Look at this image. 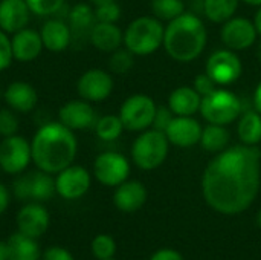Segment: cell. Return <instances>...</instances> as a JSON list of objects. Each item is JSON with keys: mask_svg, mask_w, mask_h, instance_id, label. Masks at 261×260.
I'll use <instances>...</instances> for the list:
<instances>
[{"mask_svg": "<svg viewBox=\"0 0 261 260\" xmlns=\"http://www.w3.org/2000/svg\"><path fill=\"white\" fill-rule=\"evenodd\" d=\"M158 106L154 100L145 93H135L124 100L119 109V118L124 129L130 132H144L153 127Z\"/></svg>", "mask_w": 261, "mask_h": 260, "instance_id": "obj_7", "label": "cell"}, {"mask_svg": "<svg viewBox=\"0 0 261 260\" xmlns=\"http://www.w3.org/2000/svg\"><path fill=\"white\" fill-rule=\"evenodd\" d=\"M26 181H28L29 201L46 202L57 193L55 192V178L50 173H46V172L37 169L35 172L26 173Z\"/></svg>", "mask_w": 261, "mask_h": 260, "instance_id": "obj_25", "label": "cell"}, {"mask_svg": "<svg viewBox=\"0 0 261 260\" xmlns=\"http://www.w3.org/2000/svg\"><path fill=\"white\" fill-rule=\"evenodd\" d=\"M32 162L31 143L20 136L11 135L0 143V170L8 175H21Z\"/></svg>", "mask_w": 261, "mask_h": 260, "instance_id": "obj_10", "label": "cell"}, {"mask_svg": "<svg viewBox=\"0 0 261 260\" xmlns=\"http://www.w3.org/2000/svg\"><path fill=\"white\" fill-rule=\"evenodd\" d=\"M109 260H116V259H115V257H113V259H109Z\"/></svg>", "mask_w": 261, "mask_h": 260, "instance_id": "obj_51", "label": "cell"}, {"mask_svg": "<svg viewBox=\"0 0 261 260\" xmlns=\"http://www.w3.org/2000/svg\"><path fill=\"white\" fill-rule=\"evenodd\" d=\"M92 185V176L83 166L70 164L55 176V192L64 201H76L87 195Z\"/></svg>", "mask_w": 261, "mask_h": 260, "instance_id": "obj_11", "label": "cell"}, {"mask_svg": "<svg viewBox=\"0 0 261 260\" xmlns=\"http://www.w3.org/2000/svg\"><path fill=\"white\" fill-rule=\"evenodd\" d=\"M116 241L110 234H98L92 239L90 251L96 260L113 259L116 254Z\"/></svg>", "mask_w": 261, "mask_h": 260, "instance_id": "obj_33", "label": "cell"}, {"mask_svg": "<svg viewBox=\"0 0 261 260\" xmlns=\"http://www.w3.org/2000/svg\"><path fill=\"white\" fill-rule=\"evenodd\" d=\"M147 188L139 181H124L115 187L113 204L122 213H135L144 207L147 202Z\"/></svg>", "mask_w": 261, "mask_h": 260, "instance_id": "obj_18", "label": "cell"}, {"mask_svg": "<svg viewBox=\"0 0 261 260\" xmlns=\"http://www.w3.org/2000/svg\"><path fill=\"white\" fill-rule=\"evenodd\" d=\"M41 260H75V257L67 248L54 245L41 253Z\"/></svg>", "mask_w": 261, "mask_h": 260, "instance_id": "obj_40", "label": "cell"}, {"mask_svg": "<svg viewBox=\"0 0 261 260\" xmlns=\"http://www.w3.org/2000/svg\"><path fill=\"white\" fill-rule=\"evenodd\" d=\"M261 150L258 146L226 147L208 162L202 175V195L214 211L236 216L246 211L258 196Z\"/></svg>", "mask_w": 261, "mask_h": 260, "instance_id": "obj_1", "label": "cell"}, {"mask_svg": "<svg viewBox=\"0 0 261 260\" xmlns=\"http://www.w3.org/2000/svg\"><path fill=\"white\" fill-rule=\"evenodd\" d=\"M12 49H11V38L6 32L0 29V72L8 69L12 63Z\"/></svg>", "mask_w": 261, "mask_h": 260, "instance_id": "obj_37", "label": "cell"}, {"mask_svg": "<svg viewBox=\"0 0 261 260\" xmlns=\"http://www.w3.org/2000/svg\"><path fill=\"white\" fill-rule=\"evenodd\" d=\"M254 109L261 115V80L254 90Z\"/></svg>", "mask_w": 261, "mask_h": 260, "instance_id": "obj_43", "label": "cell"}, {"mask_svg": "<svg viewBox=\"0 0 261 260\" xmlns=\"http://www.w3.org/2000/svg\"><path fill=\"white\" fill-rule=\"evenodd\" d=\"M3 100L14 112L29 113L35 109L38 95L32 84L26 81H14L3 90Z\"/></svg>", "mask_w": 261, "mask_h": 260, "instance_id": "obj_21", "label": "cell"}, {"mask_svg": "<svg viewBox=\"0 0 261 260\" xmlns=\"http://www.w3.org/2000/svg\"><path fill=\"white\" fill-rule=\"evenodd\" d=\"M18 132V118L9 107L0 109V135L3 138L15 135Z\"/></svg>", "mask_w": 261, "mask_h": 260, "instance_id": "obj_36", "label": "cell"}, {"mask_svg": "<svg viewBox=\"0 0 261 260\" xmlns=\"http://www.w3.org/2000/svg\"><path fill=\"white\" fill-rule=\"evenodd\" d=\"M89 41L98 51L112 54L124 44V32L116 23L96 21L89 34Z\"/></svg>", "mask_w": 261, "mask_h": 260, "instance_id": "obj_22", "label": "cell"}, {"mask_svg": "<svg viewBox=\"0 0 261 260\" xmlns=\"http://www.w3.org/2000/svg\"><path fill=\"white\" fill-rule=\"evenodd\" d=\"M9 260H40L41 251L37 239L21 233H14L6 239Z\"/></svg>", "mask_w": 261, "mask_h": 260, "instance_id": "obj_24", "label": "cell"}, {"mask_svg": "<svg viewBox=\"0 0 261 260\" xmlns=\"http://www.w3.org/2000/svg\"><path fill=\"white\" fill-rule=\"evenodd\" d=\"M199 112L202 118L210 124L229 126L240 118L243 104L232 90L217 87L214 92L202 98Z\"/></svg>", "mask_w": 261, "mask_h": 260, "instance_id": "obj_6", "label": "cell"}, {"mask_svg": "<svg viewBox=\"0 0 261 260\" xmlns=\"http://www.w3.org/2000/svg\"><path fill=\"white\" fill-rule=\"evenodd\" d=\"M170 141L165 132L156 129H147L139 132L132 144V161L141 170L150 172L161 167L170 152Z\"/></svg>", "mask_w": 261, "mask_h": 260, "instance_id": "obj_5", "label": "cell"}, {"mask_svg": "<svg viewBox=\"0 0 261 260\" xmlns=\"http://www.w3.org/2000/svg\"><path fill=\"white\" fill-rule=\"evenodd\" d=\"M9 202H11V192L5 184L0 182V216L8 210Z\"/></svg>", "mask_w": 261, "mask_h": 260, "instance_id": "obj_42", "label": "cell"}, {"mask_svg": "<svg viewBox=\"0 0 261 260\" xmlns=\"http://www.w3.org/2000/svg\"><path fill=\"white\" fill-rule=\"evenodd\" d=\"M32 162L38 170L57 175L73 164L78 141L69 127L60 121H50L38 127L31 141Z\"/></svg>", "mask_w": 261, "mask_h": 260, "instance_id": "obj_2", "label": "cell"}, {"mask_svg": "<svg viewBox=\"0 0 261 260\" xmlns=\"http://www.w3.org/2000/svg\"><path fill=\"white\" fill-rule=\"evenodd\" d=\"M220 40L225 48L240 52L252 48L258 40V32L252 20L246 17H232L222 25Z\"/></svg>", "mask_w": 261, "mask_h": 260, "instance_id": "obj_12", "label": "cell"}, {"mask_svg": "<svg viewBox=\"0 0 261 260\" xmlns=\"http://www.w3.org/2000/svg\"><path fill=\"white\" fill-rule=\"evenodd\" d=\"M237 136L240 144L258 146L261 143V115L254 110H243L237 120Z\"/></svg>", "mask_w": 261, "mask_h": 260, "instance_id": "obj_27", "label": "cell"}, {"mask_svg": "<svg viewBox=\"0 0 261 260\" xmlns=\"http://www.w3.org/2000/svg\"><path fill=\"white\" fill-rule=\"evenodd\" d=\"M26 3L32 14L46 17L60 12V9L64 5V0H26Z\"/></svg>", "mask_w": 261, "mask_h": 260, "instance_id": "obj_34", "label": "cell"}, {"mask_svg": "<svg viewBox=\"0 0 261 260\" xmlns=\"http://www.w3.org/2000/svg\"><path fill=\"white\" fill-rule=\"evenodd\" d=\"M202 97L193 86H179L168 97V107L176 116H194L200 110Z\"/></svg>", "mask_w": 261, "mask_h": 260, "instance_id": "obj_23", "label": "cell"}, {"mask_svg": "<svg viewBox=\"0 0 261 260\" xmlns=\"http://www.w3.org/2000/svg\"><path fill=\"white\" fill-rule=\"evenodd\" d=\"M0 97H3V92L2 90H0Z\"/></svg>", "mask_w": 261, "mask_h": 260, "instance_id": "obj_50", "label": "cell"}, {"mask_svg": "<svg viewBox=\"0 0 261 260\" xmlns=\"http://www.w3.org/2000/svg\"><path fill=\"white\" fill-rule=\"evenodd\" d=\"M231 135L226 129V126H219V124H206L202 129V136H200V146L203 150L210 153H220L226 147H229Z\"/></svg>", "mask_w": 261, "mask_h": 260, "instance_id": "obj_28", "label": "cell"}, {"mask_svg": "<svg viewBox=\"0 0 261 260\" xmlns=\"http://www.w3.org/2000/svg\"><path fill=\"white\" fill-rule=\"evenodd\" d=\"M205 72L216 81L217 86H231L243 74V64L236 51L228 48L217 49L206 60Z\"/></svg>", "mask_w": 261, "mask_h": 260, "instance_id": "obj_9", "label": "cell"}, {"mask_svg": "<svg viewBox=\"0 0 261 260\" xmlns=\"http://www.w3.org/2000/svg\"><path fill=\"white\" fill-rule=\"evenodd\" d=\"M17 231L29 238L38 239L44 236L50 225V215L41 202H26L15 216Z\"/></svg>", "mask_w": 261, "mask_h": 260, "instance_id": "obj_13", "label": "cell"}, {"mask_svg": "<svg viewBox=\"0 0 261 260\" xmlns=\"http://www.w3.org/2000/svg\"><path fill=\"white\" fill-rule=\"evenodd\" d=\"M76 92L89 103L106 101L113 92V78L107 70L89 69L78 78Z\"/></svg>", "mask_w": 261, "mask_h": 260, "instance_id": "obj_14", "label": "cell"}, {"mask_svg": "<svg viewBox=\"0 0 261 260\" xmlns=\"http://www.w3.org/2000/svg\"><path fill=\"white\" fill-rule=\"evenodd\" d=\"M60 123L69 127L70 130H86L95 126L96 113L92 107V103L86 100H72L63 104L58 112Z\"/></svg>", "mask_w": 261, "mask_h": 260, "instance_id": "obj_16", "label": "cell"}, {"mask_svg": "<svg viewBox=\"0 0 261 260\" xmlns=\"http://www.w3.org/2000/svg\"><path fill=\"white\" fill-rule=\"evenodd\" d=\"M95 132L96 136L106 143L116 141L122 132H124V124L119 118V115H104L95 123Z\"/></svg>", "mask_w": 261, "mask_h": 260, "instance_id": "obj_30", "label": "cell"}, {"mask_svg": "<svg viewBox=\"0 0 261 260\" xmlns=\"http://www.w3.org/2000/svg\"><path fill=\"white\" fill-rule=\"evenodd\" d=\"M165 26L153 15H142L128 23L124 31V46L135 57H147L164 46Z\"/></svg>", "mask_w": 261, "mask_h": 260, "instance_id": "obj_4", "label": "cell"}, {"mask_svg": "<svg viewBox=\"0 0 261 260\" xmlns=\"http://www.w3.org/2000/svg\"><path fill=\"white\" fill-rule=\"evenodd\" d=\"M193 87H194V89L200 93V97L203 98V97L210 95L211 92H214V90H216L217 87H220V86H217L216 81H214L206 72H203V74H199V75L194 78Z\"/></svg>", "mask_w": 261, "mask_h": 260, "instance_id": "obj_38", "label": "cell"}, {"mask_svg": "<svg viewBox=\"0 0 261 260\" xmlns=\"http://www.w3.org/2000/svg\"><path fill=\"white\" fill-rule=\"evenodd\" d=\"M255 52H257V58H258V61L261 63V38L257 41V51H255Z\"/></svg>", "mask_w": 261, "mask_h": 260, "instance_id": "obj_48", "label": "cell"}, {"mask_svg": "<svg viewBox=\"0 0 261 260\" xmlns=\"http://www.w3.org/2000/svg\"><path fill=\"white\" fill-rule=\"evenodd\" d=\"M239 3L240 0H202V11L210 21L223 25L236 15Z\"/></svg>", "mask_w": 261, "mask_h": 260, "instance_id": "obj_29", "label": "cell"}, {"mask_svg": "<svg viewBox=\"0 0 261 260\" xmlns=\"http://www.w3.org/2000/svg\"><path fill=\"white\" fill-rule=\"evenodd\" d=\"M135 66V55L124 46L119 48L116 51H113L110 54V60H109V69L112 74L116 75H125L132 70V67Z\"/></svg>", "mask_w": 261, "mask_h": 260, "instance_id": "obj_32", "label": "cell"}, {"mask_svg": "<svg viewBox=\"0 0 261 260\" xmlns=\"http://www.w3.org/2000/svg\"><path fill=\"white\" fill-rule=\"evenodd\" d=\"M92 6H99V5H104V3H109V2H115V0H89Z\"/></svg>", "mask_w": 261, "mask_h": 260, "instance_id": "obj_46", "label": "cell"}, {"mask_svg": "<svg viewBox=\"0 0 261 260\" xmlns=\"http://www.w3.org/2000/svg\"><path fill=\"white\" fill-rule=\"evenodd\" d=\"M95 8V17L96 21H102V23H116L121 18V6L115 2H109L99 6H93Z\"/></svg>", "mask_w": 261, "mask_h": 260, "instance_id": "obj_35", "label": "cell"}, {"mask_svg": "<svg viewBox=\"0 0 261 260\" xmlns=\"http://www.w3.org/2000/svg\"><path fill=\"white\" fill-rule=\"evenodd\" d=\"M254 25H255V29L258 32V37H261V6H258L257 12H255V17H254Z\"/></svg>", "mask_w": 261, "mask_h": 260, "instance_id": "obj_44", "label": "cell"}, {"mask_svg": "<svg viewBox=\"0 0 261 260\" xmlns=\"http://www.w3.org/2000/svg\"><path fill=\"white\" fill-rule=\"evenodd\" d=\"M202 124L194 116H176L165 129V135L171 146L190 149L200 143Z\"/></svg>", "mask_w": 261, "mask_h": 260, "instance_id": "obj_15", "label": "cell"}, {"mask_svg": "<svg viewBox=\"0 0 261 260\" xmlns=\"http://www.w3.org/2000/svg\"><path fill=\"white\" fill-rule=\"evenodd\" d=\"M255 221H257V225H258V228H261V208L258 210V213H257V218H255Z\"/></svg>", "mask_w": 261, "mask_h": 260, "instance_id": "obj_49", "label": "cell"}, {"mask_svg": "<svg viewBox=\"0 0 261 260\" xmlns=\"http://www.w3.org/2000/svg\"><path fill=\"white\" fill-rule=\"evenodd\" d=\"M67 23L72 29V35H87L96 23L95 8L89 3H76L67 12Z\"/></svg>", "mask_w": 261, "mask_h": 260, "instance_id": "obj_26", "label": "cell"}, {"mask_svg": "<svg viewBox=\"0 0 261 260\" xmlns=\"http://www.w3.org/2000/svg\"><path fill=\"white\" fill-rule=\"evenodd\" d=\"M93 176L106 187H118L130 176V161L119 152H102L95 158Z\"/></svg>", "mask_w": 261, "mask_h": 260, "instance_id": "obj_8", "label": "cell"}, {"mask_svg": "<svg viewBox=\"0 0 261 260\" xmlns=\"http://www.w3.org/2000/svg\"><path fill=\"white\" fill-rule=\"evenodd\" d=\"M150 8H151L153 17H156L162 23L164 21L168 23L187 11L184 0H151Z\"/></svg>", "mask_w": 261, "mask_h": 260, "instance_id": "obj_31", "label": "cell"}, {"mask_svg": "<svg viewBox=\"0 0 261 260\" xmlns=\"http://www.w3.org/2000/svg\"><path fill=\"white\" fill-rule=\"evenodd\" d=\"M150 260H185L184 256L173 248H161L151 254Z\"/></svg>", "mask_w": 261, "mask_h": 260, "instance_id": "obj_41", "label": "cell"}, {"mask_svg": "<svg viewBox=\"0 0 261 260\" xmlns=\"http://www.w3.org/2000/svg\"><path fill=\"white\" fill-rule=\"evenodd\" d=\"M0 260H9L8 259V248H6V242H0Z\"/></svg>", "mask_w": 261, "mask_h": 260, "instance_id": "obj_45", "label": "cell"}, {"mask_svg": "<svg viewBox=\"0 0 261 260\" xmlns=\"http://www.w3.org/2000/svg\"><path fill=\"white\" fill-rule=\"evenodd\" d=\"M240 2H245L246 5H249V6H261V0H240Z\"/></svg>", "mask_w": 261, "mask_h": 260, "instance_id": "obj_47", "label": "cell"}, {"mask_svg": "<svg viewBox=\"0 0 261 260\" xmlns=\"http://www.w3.org/2000/svg\"><path fill=\"white\" fill-rule=\"evenodd\" d=\"M40 35L44 49L54 54L66 51L73 38L69 23L61 18H49L44 21L40 29Z\"/></svg>", "mask_w": 261, "mask_h": 260, "instance_id": "obj_19", "label": "cell"}, {"mask_svg": "<svg viewBox=\"0 0 261 260\" xmlns=\"http://www.w3.org/2000/svg\"><path fill=\"white\" fill-rule=\"evenodd\" d=\"M208 43V31L203 20L194 12L185 11L168 21L164 32L165 52L179 63L197 60Z\"/></svg>", "mask_w": 261, "mask_h": 260, "instance_id": "obj_3", "label": "cell"}, {"mask_svg": "<svg viewBox=\"0 0 261 260\" xmlns=\"http://www.w3.org/2000/svg\"><path fill=\"white\" fill-rule=\"evenodd\" d=\"M31 14L26 0H2L0 29L6 34H14L28 26Z\"/></svg>", "mask_w": 261, "mask_h": 260, "instance_id": "obj_20", "label": "cell"}, {"mask_svg": "<svg viewBox=\"0 0 261 260\" xmlns=\"http://www.w3.org/2000/svg\"><path fill=\"white\" fill-rule=\"evenodd\" d=\"M11 49H12L14 60L21 61V63L34 61L35 58H38V55L44 49L40 31L23 28L14 32L11 37Z\"/></svg>", "mask_w": 261, "mask_h": 260, "instance_id": "obj_17", "label": "cell"}, {"mask_svg": "<svg viewBox=\"0 0 261 260\" xmlns=\"http://www.w3.org/2000/svg\"><path fill=\"white\" fill-rule=\"evenodd\" d=\"M173 118H174V113L171 112V109L168 106L167 107L158 106V110H156V115H154V121H153V129L165 132V129L173 121Z\"/></svg>", "mask_w": 261, "mask_h": 260, "instance_id": "obj_39", "label": "cell"}]
</instances>
